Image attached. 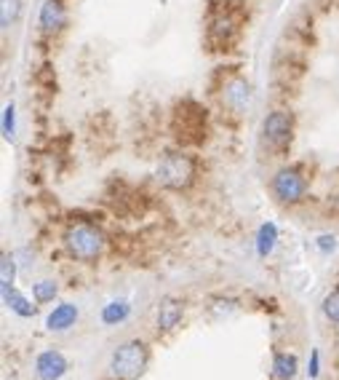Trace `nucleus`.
<instances>
[{
  "label": "nucleus",
  "instance_id": "17",
  "mask_svg": "<svg viewBox=\"0 0 339 380\" xmlns=\"http://www.w3.org/2000/svg\"><path fill=\"white\" fill-rule=\"evenodd\" d=\"M56 292H59V287H56V281H51V279L38 281V284L32 287V298H35V303H51V300L56 298Z\"/></svg>",
  "mask_w": 339,
  "mask_h": 380
},
{
  "label": "nucleus",
  "instance_id": "21",
  "mask_svg": "<svg viewBox=\"0 0 339 380\" xmlns=\"http://www.w3.org/2000/svg\"><path fill=\"white\" fill-rule=\"evenodd\" d=\"M3 134L5 139H14V104H5L3 110Z\"/></svg>",
  "mask_w": 339,
  "mask_h": 380
},
{
  "label": "nucleus",
  "instance_id": "14",
  "mask_svg": "<svg viewBox=\"0 0 339 380\" xmlns=\"http://www.w3.org/2000/svg\"><path fill=\"white\" fill-rule=\"evenodd\" d=\"M3 300H5V305H8L11 311H16L19 316H32V313H35V305L30 303L25 295H19L14 287L3 289Z\"/></svg>",
  "mask_w": 339,
  "mask_h": 380
},
{
  "label": "nucleus",
  "instance_id": "1",
  "mask_svg": "<svg viewBox=\"0 0 339 380\" xmlns=\"http://www.w3.org/2000/svg\"><path fill=\"white\" fill-rule=\"evenodd\" d=\"M171 128H174V137H176L182 145H200V142L206 139V131H209L206 107H200V104L193 100H182L176 107H174Z\"/></svg>",
  "mask_w": 339,
  "mask_h": 380
},
{
  "label": "nucleus",
  "instance_id": "22",
  "mask_svg": "<svg viewBox=\"0 0 339 380\" xmlns=\"http://www.w3.org/2000/svg\"><path fill=\"white\" fill-rule=\"evenodd\" d=\"M318 247H320L323 252H329V249L337 247V241H334V236H320V238H318Z\"/></svg>",
  "mask_w": 339,
  "mask_h": 380
},
{
  "label": "nucleus",
  "instance_id": "13",
  "mask_svg": "<svg viewBox=\"0 0 339 380\" xmlns=\"http://www.w3.org/2000/svg\"><path fill=\"white\" fill-rule=\"evenodd\" d=\"M296 370H299V364H296V356L294 354H275V359H272V375L278 380H294Z\"/></svg>",
  "mask_w": 339,
  "mask_h": 380
},
{
  "label": "nucleus",
  "instance_id": "2",
  "mask_svg": "<svg viewBox=\"0 0 339 380\" xmlns=\"http://www.w3.org/2000/svg\"><path fill=\"white\" fill-rule=\"evenodd\" d=\"M241 8L230 5L227 0L222 5H211L209 22H206V38L211 49H233V43L241 35Z\"/></svg>",
  "mask_w": 339,
  "mask_h": 380
},
{
  "label": "nucleus",
  "instance_id": "3",
  "mask_svg": "<svg viewBox=\"0 0 339 380\" xmlns=\"http://www.w3.org/2000/svg\"><path fill=\"white\" fill-rule=\"evenodd\" d=\"M150 354H147V346L142 340H128L118 346V351L110 359V372L118 380H137L145 372Z\"/></svg>",
  "mask_w": 339,
  "mask_h": 380
},
{
  "label": "nucleus",
  "instance_id": "4",
  "mask_svg": "<svg viewBox=\"0 0 339 380\" xmlns=\"http://www.w3.org/2000/svg\"><path fill=\"white\" fill-rule=\"evenodd\" d=\"M155 177L169 190H185L195 179V161L187 153H169L155 169Z\"/></svg>",
  "mask_w": 339,
  "mask_h": 380
},
{
  "label": "nucleus",
  "instance_id": "7",
  "mask_svg": "<svg viewBox=\"0 0 339 380\" xmlns=\"http://www.w3.org/2000/svg\"><path fill=\"white\" fill-rule=\"evenodd\" d=\"M272 193L278 196V201L283 203H296L305 199L307 193V182L296 169H281L272 177Z\"/></svg>",
  "mask_w": 339,
  "mask_h": 380
},
{
  "label": "nucleus",
  "instance_id": "6",
  "mask_svg": "<svg viewBox=\"0 0 339 380\" xmlns=\"http://www.w3.org/2000/svg\"><path fill=\"white\" fill-rule=\"evenodd\" d=\"M294 134V115L286 110H275L262 121V139L270 150H283Z\"/></svg>",
  "mask_w": 339,
  "mask_h": 380
},
{
  "label": "nucleus",
  "instance_id": "10",
  "mask_svg": "<svg viewBox=\"0 0 339 380\" xmlns=\"http://www.w3.org/2000/svg\"><path fill=\"white\" fill-rule=\"evenodd\" d=\"M67 25V8L62 0H46L40 8V27L46 32H59Z\"/></svg>",
  "mask_w": 339,
  "mask_h": 380
},
{
  "label": "nucleus",
  "instance_id": "9",
  "mask_svg": "<svg viewBox=\"0 0 339 380\" xmlns=\"http://www.w3.org/2000/svg\"><path fill=\"white\" fill-rule=\"evenodd\" d=\"M35 372L40 380H59L67 372V359L59 351H43L35 361Z\"/></svg>",
  "mask_w": 339,
  "mask_h": 380
},
{
  "label": "nucleus",
  "instance_id": "15",
  "mask_svg": "<svg viewBox=\"0 0 339 380\" xmlns=\"http://www.w3.org/2000/svg\"><path fill=\"white\" fill-rule=\"evenodd\" d=\"M275 238H278L275 225H272V223H265V225L259 228V238H257V252H259V257H267V254L272 252Z\"/></svg>",
  "mask_w": 339,
  "mask_h": 380
},
{
  "label": "nucleus",
  "instance_id": "23",
  "mask_svg": "<svg viewBox=\"0 0 339 380\" xmlns=\"http://www.w3.org/2000/svg\"><path fill=\"white\" fill-rule=\"evenodd\" d=\"M310 378H318V351H313V359H310Z\"/></svg>",
  "mask_w": 339,
  "mask_h": 380
},
{
  "label": "nucleus",
  "instance_id": "19",
  "mask_svg": "<svg viewBox=\"0 0 339 380\" xmlns=\"http://www.w3.org/2000/svg\"><path fill=\"white\" fill-rule=\"evenodd\" d=\"M323 316L331 322V324H339V287L331 289L326 298H323Z\"/></svg>",
  "mask_w": 339,
  "mask_h": 380
},
{
  "label": "nucleus",
  "instance_id": "24",
  "mask_svg": "<svg viewBox=\"0 0 339 380\" xmlns=\"http://www.w3.org/2000/svg\"><path fill=\"white\" fill-rule=\"evenodd\" d=\"M315 5L318 8H337L339 0H315Z\"/></svg>",
  "mask_w": 339,
  "mask_h": 380
},
{
  "label": "nucleus",
  "instance_id": "20",
  "mask_svg": "<svg viewBox=\"0 0 339 380\" xmlns=\"http://www.w3.org/2000/svg\"><path fill=\"white\" fill-rule=\"evenodd\" d=\"M14 284V260L8 254H3V262H0V287L8 289Z\"/></svg>",
  "mask_w": 339,
  "mask_h": 380
},
{
  "label": "nucleus",
  "instance_id": "5",
  "mask_svg": "<svg viewBox=\"0 0 339 380\" xmlns=\"http://www.w3.org/2000/svg\"><path fill=\"white\" fill-rule=\"evenodd\" d=\"M65 244H67V252L73 254L75 260H97L104 249V236L94 225L80 223V225H73L65 233Z\"/></svg>",
  "mask_w": 339,
  "mask_h": 380
},
{
  "label": "nucleus",
  "instance_id": "11",
  "mask_svg": "<svg viewBox=\"0 0 339 380\" xmlns=\"http://www.w3.org/2000/svg\"><path fill=\"white\" fill-rule=\"evenodd\" d=\"M75 322H78V308L73 303H59L46 319V327L51 332H65L70 330Z\"/></svg>",
  "mask_w": 339,
  "mask_h": 380
},
{
  "label": "nucleus",
  "instance_id": "18",
  "mask_svg": "<svg viewBox=\"0 0 339 380\" xmlns=\"http://www.w3.org/2000/svg\"><path fill=\"white\" fill-rule=\"evenodd\" d=\"M128 303H110L104 311H102V319H104V324H118V322H123L126 316H128Z\"/></svg>",
  "mask_w": 339,
  "mask_h": 380
},
{
  "label": "nucleus",
  "instance_id": "8",
  "mask_svg": "<svg viewBox=\"0 0 339 380\" xmlns=\"http://www.w3.org/2000/svg\"><path fill=\"white\" fill-rule=\"evenodd\" d=\"M222 102H224V107H230L235 113H243L251 104V83L241 76H233L230 80H224V86H222Z\"/></svg>",
  "mask_w": 339,
  "mask_h": 380
},
{
  "label": "nucleus",
  "instance_id": "12",
  "mask_svg": "<svg viewBox=\"0 0 339 380\" xmlns=\"http://www.w3.org/2000/svg\"><path fill=\"white\" fill-rule=\"evenodd\" d=\"M179 322H182V303L174 298H163L158 305V330L171 332Z\"/></svg>",
  "mask_w": 339,
  "mask_h": 380
},
{
  "label": "nucleus",
  "instance_id": "16",
  "mask_svg": "<svg viewBox=\"0 0 339 380\" xmlns=\"http://www.w3.org/2000/svg\"><path fill=\"white\" fill-rule=\"evenodd\" d=\"M22 14V0H0V22L3 27H11Z\"/></svg>",
  "mask_w": 339,
  "mask_h": 380
}]
</instances>
